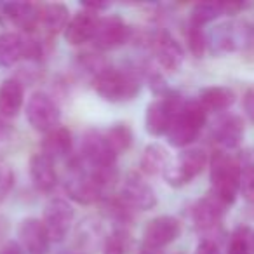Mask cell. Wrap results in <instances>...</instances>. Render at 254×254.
I'll return each mask as SVG.
<instances>
[{"label":"cell","mask_w":254,"mask_h":254,"mask_svg":"<svg viewBox=\"0 0 254 254\" xmlns=\"http://www.w3.org/2000/svg\"><path fill=\"white\" fill-rule=\"evenodd\" d=\"M240 174L242 167L228 153L216 152L211 159V183L212 193L226 205L235 202L240 190Z\"/></svg>","instance_id":"6da1fadb"},{"label":"cell","mask_w":254,"mask_h":254,"mask_svg":"<svg viewBox=\"0 0 254 254\" xmlns=\"http://www.w3.org/2000/svg\"><path fill=\"white\" fill-rule=\"evenodd\" d=\"M94 91L105 101L124 103L131 101L139 92V80L129 71L105 68L94 77Z\"/></svg>","instance_id":"7a4b0ae2"},{"label":"cell","mask_w":254,"mask_h":254,"mask_svg":"<svg viewBox=\"0 0 254 254\" xmlns=\"http://www.w3.org/2000/svg\"><path fill=\"white\" fill-rule=\"evenodd\" d=\"M205 117H207V110L200 105V101L185 103L167 131V139L171 145L176 148H183V146L193 143L200 129L204 127Z\"/></svg>","instance_id":"3957f363"},{"label":"cell","mask_w":254,"mask_h":254,"mask_svg":"<svg viewBox=\"0 0 254 254\" xmlns=\"http://www.w3.org/2000/svg\"><path fill=\"white\" fill-rule=\"evenodd\" d=\"M187 101L181 99L180 94L169 92L162 96L160 99H155L148 105L145 113V127L146 132L152 136H162L167 134L174 117L181 112L183 105Z\"/></svg>","instance_id":"277c9868"},{"label":"cell","mask_w":254,"mask_h":254,"mask_svg":"<svg viewBox=\"0 0 254 254\" xmlns=\"http://www.w3.org/2000/svg\"><path fill=\"white\" fill-rule=\"evenodd\" d=\"M26 119L39 132H51L60 127L61 112L58 103L46 92H33L26 103Z\"/></svg>","instance_id":"5b68a950"},{"label":"cell","mask_w":254,"mask_h":254,"mask_svg":"<svg viewBox=\"0 0 254 254\" xmlns=\"http://www.w3.org/2000/svg\"><path fill=\"white\" fill-rule=\"evenodd\" d=\"M207 166V153L200 148L185 150L174 164H169V167L164 173V180L171 187H185L190 183L193 178H197Z\"/></svg>","instance_id":"8992f818"},{"label":"cell","mask_w":254,"mask_h":254,"mask_svg":"<svg viewBox=\"0 0 254 254\" xmlns=\"http://www.w3.org/2000/svg\"><path fill=\"white\" fill-rule=\"evenodd\" d=\"M64 190H66L68 197L71 200L78 202V204H94L99 197L103 195V190L96 180L91 176L84 164L80 160H75L70 167V174H68L66 181H64Z\"/></svg>","instance_id":"52a82bcc"},{"label":"cell","mask_w":254,"mask_h":254,"mask_svg":"<svg viewBox=\"0 0 254 254\" xmlns=\"http://www.w3.org/2000/svg\"><path fill=\"white\" fill-rule=\"evenodd\" d=\"M181 235V223L174 216H159L148 221L143 232V254H153Z\"/></svg>","instance_id":"ba28073f"},{"label":"cell","mask_w":254,"mask_h":254,"mask_svg":"<svg viewBox=\"0 0 254 254\" xmlns=\"http://www.w3.org/2000/svg\"><path fill=\"white\" fill-rule=\"evenodd\" d=\"M75 211L70 202L64 198H53L44 209V226L49 233L51 242H61L70 232V226L73 223Z\"/></svg>","instance_id":"9c48e42d"},{"label":"cell","mask_w":254,"mask_h":254,"mask_svg":"<svg viewBox=\"0 0 254 254\" xmlns=\"http://www.w3.org/2000/svg\"><path fill=\"white\" fill-rule=\"evenodd\" d=\"M129 35H131V28L126 25L122 18L106 16V18H99L92 42L98 49L108 51L126 44L129 40Z\"/></svg>","instance_id":"30bf717a"},{"label":"cell","mask_w":254,"mask_h":254,"mask_svg":"<svg viewBox=\"0 0 254 254\" xmlns=\"http://www.w3.org/2000/svg\"><path fill=\"white\" fill-rule=\"evenodd\" d=\"M120 198L129 207L139 209V211H150L157 205V195L148 183L136 174H129L124 180L120 188Z\"/></svg>","instance_id":"8fae6325"},{"label":"cell","mask_w":254,"mask_h":254,"mask_svg":"<svg viewBox=\"0 0 254 254\" xmlns=\"http://www.w3.org/2000/svg\"><path fill=\"white\" fill-rule=\"evenodd\" d=\"M18 237L21 242V249L26 254H47L49 253L51 239L46 226L40 219L26 218L19 223Z\"/></svg>","instance_id":"7c38bea8"},{"label":"cell","mask_w":254,"mask_h":254,"mask_svg":"<svg viewBox=\"0 0 254 254\" xmlns=\"http://www.w3.org/2000/svg\"><path fill=\"white\" fill-rule=\"evenodd\" d=\"M98 14L91 11H80L70 19L64 28V39L71 46H82L94 39L96 28H98Z\"/></svg>","instance_id":"4fadbf2b"},{"label":"cell","mask_w":254,"mask_h":254,"mask_svg":"<svg viewBox=\"0 0 254 254\" xmlns=\"http://www.w3.org/2000/svg\"><path fill=\"white\" fill-rule=\"evenodd\" d=\"M225 205H226L225 202L219 200L214 193L200 198V200L193 205V211H191V218H193L195 226L200 230L214 228L219 223V219L223 218Z\"/></svg>","instance_id":"5bb4252c"},{"label":"cell","mask_w":254,"mask_h":254,"mask_svg":"<svg viewBox=\"0 0 254 254\" xmlns=\"http://www.w3.org/2000/svg\"><path fill=\"white\" fill-rule=\"evenodd\" d=\"M4 9V16L11 23L18 25L19 28L32 32L40 25V14H42V7L30 2H9V4L2 5Z\"/></svg>","instance_id":"9a60e30c"},{"label":"cell","mask_w":254,"mask_h":254,"mask_svg":"<svg viewBox=\"0 0 254 254\" xmlns=\"http://www.w3.org/2000/svg\"><path fill=\"white\" fill-rule=\"evenodd\" d=\"M30 176L39 191H51L58 183L54 162L44 153H35L30 159Z\"/></svg>","instance_id":"2e32d148"},{"label":"cell","mask_w":254,"mask_h":254,"mask_svg":"<svg viewBox=\"0 0 254 254\" xmlns=\"http://www.w3.org/2000/svg\"><path fill=\"white\" fill-rule=\"evenodd\" d=\"M23 85L16 78H7L0 85V117L12 119L23 106Z\"/></svg>","instance_id":"e0dca14e"},{"label":"cell","mask_w":254,"mask_h":254,"mask_svg":"<svg viewBox=\"0 0 254 254\" xmlns=\"http://www.w3.org/2000/svg\"><path fill=\"white\" fill-rule=\"evenodd\" d=\"M157 51V60H159L160 66L167 71H176L183 63V49L180 44L169 35V33H162L157 39L155 44Z\"/></svg>","instance_id":"ac0fdd59"},{"label":"cell","mask_w":254,"mask_h":254,"mask_svg":"<svg viewBox=\"0 0 254 254\" xmlns=\"http://www.w3.org/2000/svg\"><path fill=\"white\" fill-rule=\"evenodd\" d=\"M71 152V132L66 127H56L54 131L47 132L42 141V153L51 160L64 159Z\"/></svg>","instance_id":"d6986e66"},{"label":"cell","mask_w":254,"mask_h":254,"mask_svg":"<svg viewBox=\"0 0 254 254\" xmlns=\"http://www.w3.org/2000/svg\"><path fill=\"white\" fill-rule=\"evenodd\" d=\"M214 136L223 146L226 148H235L240 145L244 138V122L240 117L228 115L221 119L216 126Z\"/></svg>","instance_id":"ffe728a7"},{"label":"cell","mask_w":254,"mask_h":254,"mask_svg":"<svg viewBox=\"0 0 254 254\" xmlns=\"http://www.w3.org/2000/svg\"><path fill=\"white\" fill-rule=\"evenodd\" d=\"M169 164V152L162 145H159V143H152L143 152L139 166H141V171L145 174L155 176V174L166 173Z\"/></svg>","instance_id":"44dd1931"},{"label":"cell","mask_w":254,"mask_h":254,"mask_svg":"<svg viewBox=\"0 0 254 254\" xmlns=\"http://www.w3.org/2000/svg\"><path fill=\"white\" fill-rule=\"evenodd\" d=\"M23 58V37L7 32L0 35V66L11 68Z\"/></svg>","instance_id":"7402d4cb"},{"label":"cell","mask_w":254,"mask_h":254,"mask_svg":"<svg viewBox=\"0 0 254 254\" xmlns=\"http://www.w3.org/2000/svg\"><path fill=\"white\" fill-rule=\"evenodd\" d=\"M70 12L68 7L63 4H47L42 7V14H40V25L44 26V30L49 33H58L61 30L66 28V25L70 23L68 19Z\"/></svg>","instance_id":"603a6c76"},{"label":"cell","mask_w":254,"mask_h":254,"mask_svg":"<svg viewBox=\"0 0 254 254\" xmlns=\"http://www.w3.org/2000/svg\"><path fill=\"white\" fill-rule=\"evenodd\" d=\"M235 101V92L228 87H207L200 92V105L205 110H226Z\"/></svg>","instance_id":"cb8c5ba5"},{"label":"cell","mask_w":254,"mask_h":254,"mask_svg":"<svg viewBox=\"0 0 254 254\" xmlns=\"http://www.w3.org/2000/svg\"><path fill=\"white\" fill-rule=\"evenodd\" d=\"M103 134H105L106 143L110 145V148L113 150L115 155L129 150L132 145V131L127 124H115Z\"/></svg>","instance_id":"d4e9b609"},{"label":"cell","mask_w":254,"mask_h":254,"mask_svg":"<svg viewBox=\"0 0 254 254\" xmlns=\"http://www.w3.org/2000/svg\"><path fill=\"white\" fill-rule=\"evenodd\" d=\"M223 12H225L223 2H200L191 11V25L202 26L205 23L216 19L218 16H221Z\"/></svg>","instance_id":"484cf974"},{"label":"cell","mask_w":254,"mask_h":254,"mask_svg":"<svg viewBox=\"0 0 254 254\" xmlns=\"http://www.w3.org/2000/svg\"><path fill=\"white\" fill-rule=\"evenodd\" d=\"M129 233L126 230H115L108 239L105 240V246H103V254H126L129 249Z\"/></svg>","instance_id":"4316f807"},{"label":"cell","mask_w":254,"mask_h":254,"mask_svg":"<svg viewBox=\"0 0 254 254\" xmlns=\"http://www.w3.org/2000/svg\"><path fill=\"white\" fill-rule=\"evenodd\" d=\"M188 47H190L191 54H193L195 58L204 56L207 42H205V35L200 26H195V25L190 26V32H188Z\"/></svg>","instance_id":"83f0119b"},{"label":"cell","mask_w":254,"mask_h":254,"mask_svg":"<svg viewBox=\"0 0 254 254\" xmlns=\"http://www.w3.org/2000/svg\"><path fill=\"white\" fill-rule=\"evenodd\" d=\"M240 191L249 202L254 204V166H244L240 174Z\"/></svg>","instance_id":"f1b7e54d"},{"label":"cell","mask_w":254,"mask_h":254,"mask_svg":"<svg viewBox=\"0 0 254 254\" xmlns=\"http://www.w3.org/2000/svg\"><path fill=\"white\" fill-rule=\"evenodd\" d=\"M14 185V173L5 164H0V202L4 200Z\"/></svg>","instance_id":"f546056e"},{"label":"cell","mask_w":254,"mask_h":254,"mask_svg":"<svg viewBox=\"0 0 254 254\" xmlns=\"http://www.w3.org/2000/svg\"><path fill=\"white\" fill-rule=\"evenodd\" d=\"M246 233H247V230H239V232L233 235L232 242H230V247H228V254H251Z\"/></svg>","instance_id":"4dcf8cb0"},{"label":"cell","mask_w":254,"mask_h":254,"mask_svg":"<svg viewBox=\"0 0 254 254\" xmlns=\"http://www.w3.org/2000/svg\"><path fill=\"white\" fill-rule=\"evenodd\" d=\"M40 56H42V46H40L39 40L32 39V37L23 39V58H28V60H40Z\"/></svg>","instance_id":"1f68e13d"},{"label":"cell","mask_w":254,"mask_h":254,"mask_svg":"<svg viewBox=\"0 0 254 254\" xmlns=\"http://www.w3.org/2000/svg\"><path fill=\"white\" fill-rule=\"evenodd\" d=\"M195 254H221L218 244H214L212 240H202L197 246V251Z\"/></svg>","instance_id":"d6a6232c"},{"label":"cell","mask_w":254,"mask_h":254,"mask_svg":"<svg viewBox=\"0 0 254 254\" xmlns=\"http://www.w3.org/2000/svg\"><path fill=\"white\" fill-rule=\"evenodd\" d=\"M244 108L246 113L249 115V119L254 122V89H249L246 92V98H244Z\"/></svg>","instance_id":"836d02e7"},{"label":"cell","mask_w":254,"mask_h":254,"mask_svg":"<svg viewBox=\"0 0 254 254\" xmlns=\"http://www.w3.org/2000/svg\"><path fill=\"white\" fill-rule=\"evenodd\" d=\"M0 254H23V249L18 242H5L0 247Z\"/></svg>","instance_id":"e575fe53"},{"label":"cell","mask_w":254,"mask_h":254,"mask_svg":"<svg viewBox=\"0 0 254 254\" xmlns=\"http://www.w3.org/2000/svg\"><path fill=\"white\" fill-rule=\"evenodd\" d=\"M82 7H84L85 11H91V12H96V14H98L99 11L108 9V4H101V2H84Z\"/></svg>","instance_id":"d590c367"},{"label":"cell","mask_w":254,"mask_h":254,"mask_svg":"<svg viewBox=\"0 0 254 254\" xmlns=\"http://www.w3.org/2000/svg\"><path fill=\"white\" fill-rule=\"evenodd\" d=\"M11 132H12L11 126H9V124L5 122V120L2 119V117H0V141L7 139L9 136H11Z\"/></svg>","instance_id":"8d00e7d4"},{"label":"cell","mask_w":254,"mask_h":254,"mask_svg":"<svg viewBox=\"0 0 254 254\" xmlns=\"http://www.w3.org/2000/svg\"><path fill=\"white\" fill-rule=\"evenodd\" d=\"M251 240H253V249H254V233H253V237H251Z\"/></svg>","instance_id":"74e56055"}]
</instances>
